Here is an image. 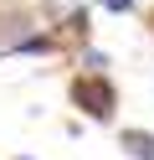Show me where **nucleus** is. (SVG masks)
<instances>
[{
	"label": "nucleus",
	"mask_w": 154,
	"mask_h": 160,
	"mask_svg": "<svg viewBox=\"0 0 154 160\" xmlns=\"http://www.w3.org/2000/svg\"><path fill=\"white\" fill-rule=\"evenodd\" d=\"M77 67H82V72H108V57H103L98 47H82V57H77Z\"/></svg>",
	"instance_id": "3"
},
{
	"label": "nucleus",
	"mask_w": 154,
	"mask_h": 160,
	"mask_svg": "<svg viewBox=\"0 0 154 160\" xmlns=\"http://www.w3.org/2000/svg\"><path fill=\"white\" fill-rule=\"evenodd\" d=\"M118 150L128 160H154V129H123V134H118Z\"/></svg>",
	"instance_id": "2"
},
{
	"label": "nucleus",
	"mask_w": 154,
	"mask_h": 160,
	"mask_svg": "<svg viewBox=\"0 0 154 160\" xmlns=\"http://www.w3.org/2000/svg\"><path fill=\"white\" fill-rule=\"evenodd\" d=\"M113 16H128V11H139V0H103Z\"/></svg>",
	"instance_id": "4"
},
{
	"label": "nucleus",
	"mask_w": 154,
	"mask_h": 160,
	"mask_svg": "<svg viewBox=\"0 0 154 160\" xmlns=\"http://www.w3.org/2000/svg\"><path fill=\"white\" fill-rule=\"evenodd\" d=\"M72 103H77L87 119L108 124L113 108H118V88L108 83V72H77V78H72Z\"/></svg>",
	"instance_id": "1"
},
{
	"label": "nucleus",
	"mask_w": 154,
	"mask_h": 160,
	"mask_svg": "<svg viewBox=\"0 0 154 160\" xmlns=\"http://www.w3.org/2000/svg\"><path fill=\"white\" fill-rule=\"evenodd\" d=\"M16 160H31V155H16Z\"/></svg>",
	"instance_id": "5"
}]
</instances>
